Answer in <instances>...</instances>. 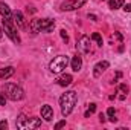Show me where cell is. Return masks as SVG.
Here are the masks:
<instances>
[{
    "label": "cell",
    "instance_id": "5bb4252c",
    "mask_svg": "<svg viewBox=\"0 0 131 130\" xmlns=\"http://www.w3.org/2000/svg\"><path fill=\"white\" fill-rule=\"evenodd\" d=\"M72 81H73V77H72V75H69V73L61 75V77L57 80V83H58L60 86H63V87H66V86H70V84H72Z\"/></svg>",
    "mask_w": 131,
    "mask_h": 130
},
{
    "label": "cell",
    "instance_id": "d4e9b609",
    "mask_svg": "<svg viewBox=\"0 0 131 130\" xmlns=\"http://www.w3.org/2000/svg\"><path fill=\"white\" fill-rule=\"evenodd\" d=\"M124 11H125V12H131V3H127V5L124 6Z\"/></svg>",
    "mask_w": 131,
    "mask_h": 130
},
{
    "label": "cell",
    "instance_id": "83f0119b",
    "mask_svg": "<svg viewBox=\"0 0 131 130\" xmlns=\"http://www.w3.org/2000/svg\"><path fill=\"white\" fill-rule=\"evenodd\" d=\"M89 18H90V20H93V22H95V20H96V15H93V14H89Z\"/></svg>",
    "mask_w": 131,
    "mask_h": 130
},
{
    "label": "cell",
    "instance_id": "2e32d148",
    "mask_svg": "<svg viewBox=\"0 0 131 130\" xmlns=\"http://www.w3.org/2000/svg\"><path fill=\"white\" fill-rule=\"evenodd\" d=\"M29 28H31V31L34 34L40 32V18H34L32 22L29 23Z\"/></svg>",
    "mask_w": 131,
    "mask_h": 130
},
{
    "label": "cell",
    "instance_id": "4dcf8cb0",
    "mask_svg": "<svg viewBox=\"0 0 131 130\" xmlns=\"http://www.w3.org/2000/svg\"><path fill=\"white\" fill-rule=\"evenodd\" d=\"M2 35H3V32H2V28H0V38H2Z\"/></svg>",
    "mask_w": 131,
    "mask_h": 130
},
{
    "label": "cell",
    "instance_id": "ba28073f",
    "mask_svg": "<svg viewBox=\"0 0 131 130\" xmlns=\"http://www.w3.org/2000/svg\"><path fill=\"white\" fill-rule=\"evenodd\" d=\"M53 28H55V20H52V18L40 20V32H52Z\"/></svg>",
    "mask_w": 131,
    "mask_h": 130
},
{
    "label": "cell",
    "instance_id": "d6986e66",
    "mask_svg": "<svg viewBox=\"0 0 131 130\" xmlns=\"http://www.w3.org/2000/svg\"><path fill=\"white\" fill-rule=\"evenodd\" d=\"M96 112V104L95 103H92V104H89V110L85 112V118H89L92 113H95Z\"/></svg>",
    "mask_w": 131,
    "mask_h": 130
},
{
    "label": "cell",
    "instance_id": "7402d4cb",
    "mask_svg": "<svg viewBox=\"0 0 131 130\" xmlns=\"http://www.w3.org/2000/svg\"><path fill=\"white\" fill-rule=\"evenodd\" d=\"M60 34H61V38H63L66 43H67V41H69V35H67V32H66L64 29H61V31H60Z\"/></svg>",
    "mask_w": 131,
    "mask_h": 130
},
{
    "label": "cell",
    "instance_id": "3957f363",
    "mask_svg": "<svg viewBox=\"0 0 131 130\" xmlns=\"http://www.w3.org/2000/svg\"><path fill=\"white\" fill-rule=\"evenodd\" d=\"M3 92H5L6 97L9 98V99H12V101H20V99L25 98L23 89L20 86H17V84H12V83L3 84Z\"/></svg>",
    "mask_w": 131,
    "mask_h": 130
},
{
    "label": "cell",
    "instance_id": "9a60e30c",
    "mask_svg": "<svg viewBox=\"0 0 131 130\" xmlns=\"http://www.w3.org/2000/svg\"><path fill=\"white\" fill-rule=\"evenodd\" d=\"M0 14H2L3 17H11V15H12V12H11L9 6H8L5 2H0Z\"/></svg>",
    "mask_w": 131,
    "mask_h": 130
},
{
    "label": "cell",
    "instance_id": "30bf717a",
    "mask_svg": "<svg viewBox=\"0 0 131 130\" xmlns=\"http://www.w3.org/2000/svg\"><path fill=\"white\" fill-rule=\"evenodd\" d=\"M12 18H14L15 25H17L20 29H25V28H26V22H25V17H23V14H21L20 11H15V12L12 14Z\"/></svg>",
    "mask_w": 131,
    "mask_h": 130
},
{
    "label": "cell",
    "instance_id": "f546056e",
    "mask_svg": "<svg viewBox=\"0 0 131 130\" xmlns=\"http://www.w3.org/2000/svg\"><path fill=\"white\" fill-rule=\"evenodd\" d=\"M28 12H35V9H34L32 6H28Z\"/></svg>",
    "mask_w": 131,
    "mask_h": 130
},
{
    "label": "cell",
    "instance_id": "484cf974",
    "mask_svg": "<svg viewBox=\"0 0 131 130\" xmlns=\"http://www.w3.org/2000/svg\"><path fill=\"white\" fill-rule=\"evenodd\" d=\"M6 127H8V123L6 121H0V130L6 129Z\"/></svg>",
    "mask_w": 131,
    "mask_h": 130
},
{
    "label": "cell",
    "instance_id": "5b68a950",
    "mask_svg": "<svg viewBox=\"0 0 131 130\" xmlns=\"http://www.w3.org/2000/svg\"><path fill=\"white\" fill-rule=\"evenodd\" d=\"M69 63H70V60H69L67 55H58V57H55V58L49 63V69H50V72H53V73H61L66 67L69 66Z\"/></svg>",
    "mask_w": 131,
    "mask_h": 130
},
{
    "label": "cell",
    "instance_id": "cb8c5ba5",
    "mask_svg": "<svg viewBox=\"0 0 131 130\" xmlns=\"http://www.w3.org/2000/svg\"><path fill=\"white\" fill-rule=\"evenodd\" d=\"M119 90L124 92V94H128V87H127L125 84H121V86H119Z\"/></svg>",
    "mask_w": 131,
    "mask_h": 130
},
{
    "label": "cell",
    "instance_id": "7c38bea8",
    "mask_svg": "<svg viewBox=\"0 0 131 130\" xmlns=\"http://www.w3.org/2000/svg\"><path fill=\"white\" fill-rule=\"evenodd\" d=\"M14 72H15V69H14L12 66L2 67V69H0V80H8V78H11V77L14 75Z\"/></svg>",
    "mask_w": 131,
    "mask_h": 130
},
{
    "label": "cell",
    "instance_id": "4316f807",
    "mask_svg": "<svg viewBox=\"0 0 131 130\" xmlns=\"http://www.w3.org/2000/svg\"><path fill=\"white\" fill-rule=\"evenodd\" d=\"M99 119H101V123H104V121H105V115L101 113V115H99Z\"/></svg>",
    "mask_w": 131,
    "mask_h": 130
},
{
    "label": "cell",
    "instance_id": "ffe728a7",
    "mask_svg": "<svg viewBox=\"0 0 131 130\" xmlns=\"http://www.w3.org/2000/svg\"><path fill=\"white\" fill-rule=\"evenodd\" d=\"M92 40H95L99 46H102V37H101V34L99 32H93L92 34Z\"/></svg>",
    "mask_w": 131,
    "mask_h": 130
},
{
    "label": "cell",
    "instance_id": "ac0fdd59",
    "mask_svg": "<svg viewBox=\"0 0 131 130\" xmlns=\"http://www.w3.org/2000/svg\"><path fill=\"white\" fill-rule=\"evenodd\" d=\"M107 115H108V119L111 121V123H116V110L113 109V107H108V110H107Z\"/></svg>",
    "mask_w": 131,
    "mask_h": 130
},
{
    "label": "cell",
    "instance_id": "52a82bcc",
    "mask_svg": "<svg viewBox=\"0 0 131 130\" xmlns=\"http://www.w3.org/2000/svg\"><path fill=\"white\" fill-rule=\"evenodd\" d=\"M76 49L81 54H89L90 52V38L87 35H82L78 41H76Z\"/></svg>",
    "mask_w": 131,
    "mask_h": 130
},
{
    "label": "cell",
    "instance_id": "f1b7e54d",
    "mask_svg": "<svg viewBox=\"0 0 131 130\" xmlns=\"http://www.w3.org/2000/svg\"><path fill=\"white\" fill-rule=\"evenodd\" d=\"M114 37H116L117 40H122V35H121V34H119V32H116V34H114Z\"/></svg>",
    "mask_w": 131,
    "mask_h": 130
},
{
    "label": "cell",
    "instance_id": "603a6c76",
    "mask_svg": "<svg viewBox=\"0 0 131 130\" xmlns=\"http://www.w3.org/2000/svg\"><path fill=\"white\" fill-rule=\"evenodd\" d=\"M64 126H66V121L63 119V121H60V123H57V124H55V129H57V130H58V129H63Z\"/></svg>",
    "mask_w": 131,
    "mask_h": 130
},
{
    "label": "cell",
    "instance_id": "8fae6325",
    "mask_svg": "<svg viewBox=\"0 0 131 130\" xmlns=\"http://www.w3.org/2000/svg\"><path fill=\"white\" fill-rule=\"evenodd\" d=\"M41 118H44L46 121H52L53 119V110L49 104H44L41 107Z\"/></svg>",
    "mask_w": 131,
    "mask_h": 130
},
{
    "label": "cell",
    "instance_id": "6da1fadb",
    "mask_svg": "<svg viewBox=\"0 0 131 130\" xmlns=\"http://www.w3.org/2000/svg\"><path fill=\"white\" fill-rule=\"evenodd\" d=\"M76 101H78V95L75 90H67L66 94L61 95L60 98V106H61V113L63 116H69L73 110V107L76 106Z\"/></svg>",
    "mask_w": 131,
    "mask_h": 130
},
{
    "label": "cell",
    "instance_id": "7a4b0ae2",
    "mask_svg": "<svg viewBox=\"0 0 131 130\" xmlns=\"http://www.w3.org/2000/svg\"><path fill=\"white\" fill-rule=\"evenodd\" d=\"M3 31H5V34L15 43V44H20L21 43V40H20V35L17 34V29H15V22L11 18V17H3Z\"/></svg>",
    "mask_w": 131,
    "mask_h": 130
},
{
    "label": "cell",
    "instance_id": "277c9868",
    "mask_svg": "<svg viewBox=\"0 0 131 130\" xmlns=\"http://www.w3.org/2000/svg\"><path fill=\"white\" fill-rule=\"evenodd\" d=\"M41 126V119L40 118H28L26 115H20L17 118V127L18 129H38Z\"/></svg>",
    "mask_w": 131,
    "mask_h": 130
},
{
    "label": "cell",
    "instance_id": "8992f818",
    "mask_svg": "<svg viewBox=\"0 0 131 130\" xmlns=\"http://www.w3.org/2000/svg\"><path fill=\"white\" fill-rule=\"evenodd\" d=\"M87 0H67V2H63L61 3V11H75V9H79L84 6Z\"/></svg>",
    "mask_w": 131,
    "mask_h": 130
},
{
    "label": "cell",
    "instance_id": "44dd1931",
    "mask_svg": "<svg viewBox=\"0 0 131 130\" xmlns=\"http://www.w3.org/2000/svg\"><path fill=\"white\" fill-rule=\"evenodd\" d=\"M6 95H5V94H2V92H0V106H5V104H6Z\"/></svg>",
    "mask_w": 131,
    "mask_h": 130
},
{
    "label": "cell",
    "instance_id": "e0dca14e",
    "mask_svg": "<svg viewBox=\"0 0 131 130\" xmlns=\"http://www.w3.org/2000/svg\"><path fill=\"white\" fill-rule=\"evenodd\" d=\"M124 5V0H110L108 2V8L110 9H119Z\"/></svg>",
    "mask_w": 131,
    "mask_h": 130
},
{
    "label": "cell",
    "instance_id": "4fadbf2b",
    "mask_svg": "<svg viewBox=\"0 0 131 130\" xmlns=\"http://www.w3.org/2000/svg\"><path fill=\"white\" fill-rule=\"evenodd\" d=\"M70 64H72L73 72H79V70H81V67H82V58H81L79 55H75V57L72 58Z\"/></svg>",
    "mask_w": 131,
    "mask_h": 130
},
{
    "label": "cell",
    "instance_id": "9c48e42d",
    "mask_svg": "<svg viewBox=\"0 0 131 130\" xmlns=\"http://www.w3.org/2000/svg\"><path fill=\"white\" fill-rule=\"evenodd\" d=\"M108 67H110V63H108V61H105V60H104V61H99L98 64L93 67V75L98 78V77H101V75L108 69Z\"/></svg>",
    "mask_w": 131,
    "mask_h": 130
}]
</instances>
